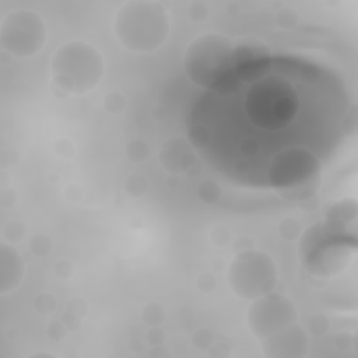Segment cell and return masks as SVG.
<instances>
[{
	"label": "cell",
	"mask_w": 358,
	"mask_h": 358,
	"mask_svg": "<svg viewBox=\"0 0 358 358\" xmlns=\"http://www.w3.org/2000/svg\"><path fill=\"white\" fill-rule=\"evenodd\" d=\"M350 101L334 73L308 62L271 57L248 64L196 103L192 134L204 158L248 186L298 178L302 158L322 159L341 141Z\"/></svg>",
	"instance_id": "cell-1"
}]
</instances>
